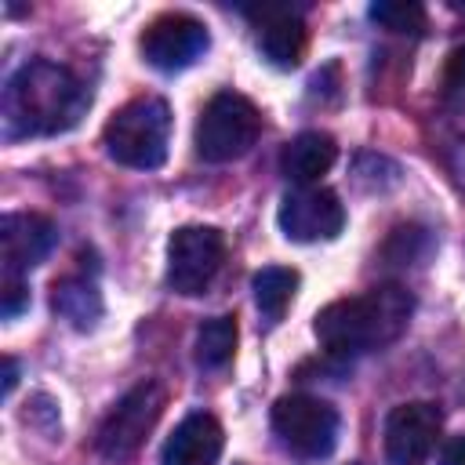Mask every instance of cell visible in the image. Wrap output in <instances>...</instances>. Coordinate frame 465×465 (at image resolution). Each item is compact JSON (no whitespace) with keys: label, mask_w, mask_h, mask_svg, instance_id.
Here are the masks:
<instances>
[{"label":"cell","mask_w":465,"mask_h":465,"mask_svg":"<svg viewBox=\"0 0 465 465\" xmlns=\"http://www.w3.org/2000/svg\"><path fill=\"white\" fill-rule=\"evenodd\" d=\"M91 105V91L58 62L33 58L11 73L0 102L4 134L7 138H40L69 131L84 109Z\"/></svg>","instance_id":"obj_1"},{"label":"cell","mask_w":465,"mask_h":465,"mask_svg":"<svg viewBox=\"0 0 465 465\" xmlns=\"http://www.w3.org/2000/svg\"><path fill=\"white\" fill-rule=\"evenodd\" d=\"M411 312H414L411 291H403L400 283H378L363 294L323 305L312 320V331L331 356L345 360L392 345L407 331Z\"/></svg>","instance_id":"obj_2"},{"label":"cell","mask_w":465,"mask_h":465,"mask_svg":"<svg viewBox=\"0 0 465 465\" xmlns=\"http://www.w3.org/2000/svg\"><path fill=\"white\" fill-rule=\"evenodd\" d=\"M105 153L134 171H156L167 160V145H171V109L163 98L142 94L131 98L127 105H120L105 131H102Z\"/></svg>","instance_id":"obj_3"},{"label":"cell","mask_w":465,"mask_h":465,"mask_svg":"<svg viewBox=\"0 0 465 465\" xmlns=\"http://www.w3.org/2000/svg\"><path fill=\"white\" fill-rule=\"evenodd\" d=\"M258 131H262V116L254 102L236 91H218L196 120V134H193L196 156L207 163L240 160L258 142Z\"/></svg>","instance_id":"obj_4"},{"label":"cell","mask_w":465,"mask_h":465,"mask_svg":"<svg viewBox=\"0 0 465 465\" xmlns=\"http://www.w3.org/2000/svg\"><path fill=\"white\" fill-rule=\"evenodd\" d=\"M338 411L320 396L291 392L272 403V432L302 461L327 458L338 443Z\"/></svg>","instance_id":"obj_5"},{"label":"cell","mask_w":465,"mask_h":465,"mask_svg":"<svg viewBox=\"0 0 465 465\" xmlns=\"http://www.w3.org/2000/svg\"><path fill=\"white\" fill-rule=\"evenodd\" d=\"M163 403H167V392L153 378H145L134 389H127L116 400V407L105 414V421L98 425V436H94L98 454L109 458V461L131 458L145 443V436L153 432L156 418L163 414Z\"/></svg>","instance_id":"obj_6"},{"label":"cell","mask_w":465,"mask_h":465,"mask_svg":"<svg viewBox=\"0 0 465 465\" xmlns=\"http://www.w3.org/2000/svg\"><path fill=\"white\" fill-rule=\"evenodd\" d=\"M225 240L211 225H182L167 240V287L174 294H203L222 269Z\"/></svg>","instance_id":"obj_7"},{"label":"cell","mask_w":465,"mask_h":465,"mask_svg":"<svg viewBox=\"0 0 465 465\" xmlns=\"http://www.w3.org/2000/svg\"><path fill=\"white\" fill-rule=\"evenodd\" d=\"M207 44H211L207 25L185 11H167V15L153 18L142 33V54L160 73L189 69L196 58H203Z\"/></svg>","instance_id":"obj_8"},{"label":"cell","mask_w":465,"mask_h":465,"mask_svg":"<svg viewBox=\"0 0 465 465\" xmlns=\"http://www.w3.org/2000/svg\"><path fill=\"white\" fill-rule=\"evenodd\" d=\"M276 222L287 240L294 243H316V240H334L345 225V207L331 189L320 185H298L280 200Z\"/></svg>","instance_id":"obj_9"},{"label":"cell","mask_w":465,"mask_h":465,"mask_svg":"<svg viewBox=\"0 0 465 465\" xmlns=\"http://www.w3.org/2000/svg\"><path fill=\"white\" fill-rule=\"evenodd\" d=\"M443 414L429 400H411L389 411L385 418V458L389 465H425L440 440Z\"/></svg>","instance_id":"obj_10"},{"label":"cell","mask_w":465,"mask_h":465,"mask_svg":"<svg viewBox=\"0 0 465 465\" xmlns=\"http://www.w3.org/2000/svg\"><path fill=\"white\" fill-rule=\"evenodd\" d=\"M58 240V229L51 218L18 211L0 218V262H4V280H22L33 265H40Z\"/></svg>","instance_id":"obj_11"},{"label":"cell","mask_w":465,"mask_h":465,"mask_svg":"<svg viewBox=\"0 0 465 465\" xmlns=\"http://www.w3.org/2000/svg\"><path fill=\"white\" fill-rule=\"evenodd\" d=\"M247 18L258 22V47L269 65L276 69H294L305 58L309 47V29L302 15L287 4H262V7H243Z\"/></svg>","instance_id":"obj_12"},{"label":"cell","mask_w":465,"mask_h":465,"mask_svg":"<svg viewBox=\"0 0 465 465\" xmlns=\"http://www.w3.org/2000/svg\"><path fill=\"white\" fill-rule=\"evenodd\" d=\"M222 447H225V432L218 418L207 411H193L167 436L160 450V465H218Z\"/></svg>","instance_id":"obj_13"},{"label":"cell","mask_w":465,"mask_h":465,"mask_svg":"<svg viewBox=\"0 0 465 465\" xmlns=\"http://www.w3.org/2000/svg\"><path fill=\"white\" fill-rule=\"evenodd\" d=\"M338 160V145L327 131H302L280 153V171L294 185H312Z\"/></svg>","instance_id":"obj_14"},{"label":"cell","mask_w":465,"mask_h":465,"mask_svg":"<svg viewBox=\"0 0 465 465\" xmlns=\"http://www.w3.org/2000/svg\"><path fill=\"white\" fill-rule=\"evenodd\" d=\"M51 305L76 331H91L102 320V294H98V283L87 280V276H62V280H54Z\"/></svg>","instance_id":"obj_15"},{"label":"cell","mask_w":465,"mask_h":465,"mask_svg":"<svg viewBox=\"0 0 465 465\" xmlns=\"http://www.w3.org/2000/svg\"><path fill=\"white\" fill-rule=\"evenodd\" d=\"M251 287H254V305H258L262 320L276 323L283 316V309L291 305L294 291H298V272L283 269V265H265V269L254 272Z\"/></svg>","instance_id":"obj_16"},{"label":"cell","mask_w":465,"mask_h":465,"mask_svg":"<svg viewBox=\"0 0 465 465\" xmlns=\"http://www.w3.org/2000/svg\"><path fill=\"white\" fill-rule=\"evenodd\" d=\"M236 316H211L196 331V363L203 371H222L236 352Z\"/></svg>","instance_id":"obj_17"},{"label":"cell","mask_w":465,"mask_h":465,"mask_svg":"<svg viewBox=\"0 0 465 465\" xmlns=\"http://www.w3.org/2000/svg\"><path fill=\"white\" fill-rule=\"evenodd\" d=\"M371 18L389 29V33H411L418 36L425 29V7L411 4V0H374L371 4Z\"/></svg>","instance_id":"obj_18"},{"label":"cell","mask_w":465,"mask_h":465,"mask_svg":"<svg viewBox=\"0 0 465 465\" xmlns=\"http://www.w3.org/2000/svg\"><path fill=\"white\" fill-rule=\"evenodd\" d=\"M25 305H29V291H25V283H22V280H4V291H0V312H4L7 320H15Z\"/></svg>","instance_id":"obj_19"},{"label":"cell","mask_w":465,"mask_h":465,"mask_svg":"<svg viewBox=\"0 0 465 465\" xmlns=\"http://www.w3.org/2000/svg\"><path fill=\"white\" fill-rule=\"evenodd\" d=\"M436 465H465V432H458V436H447V440L440 443Z\"/></svg>","instance_id":"obj_20"},{"label":"cell","mask_w":465,"mask_h":465,"mask_svg":"<svg viewBox=\"0 0 465 465\" xmlns=\"http://www.w3.org/2000/svg\"><path fill=\"white\" fill-rule=\"evenodd\" d=\"M15 381H18V363L15 360H4V396H11Z\"/></svg>","instance_id":"obj_21"},{"label":"cell","mask_w":465,"mask_h":465,"mask_svg":"<svg viewBox=\"0 0 465 465\" xmlns=\"http://www.w3.org/2000/svg\"><path fill=\"white\" fill-rule=\"evenodd\" d=\"M232 465H243V461H232Z\"/></svg>","instance_id":"obj_22"},{"label":"cell","mask_w":465,"mask_h":465,"mask_svg":"<svg viewBox=\"0 0 465 465\" xmlns=\"http://www.w3.org/2000/svg\"><path fill=\"white\" fill-rule=\"evenodd\" d=\"M352 465H363V461H352Z\"/></svg>","instance_id":"obj_23"}]
</instances>
